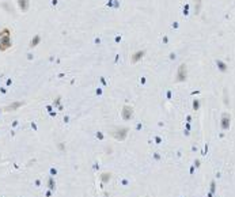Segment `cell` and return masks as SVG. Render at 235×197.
Returning <instances> with one entry per match:
<instances>
[{"label": "cell", "instance_id": "6da1fadb", "mask_svg": "<svg viewBox=\"0 0 235 197\" xmlns=\"http://www.w3.org/2000/svg\"><path fill=\"white\" fill-rule=\"evenodd\" d=\"M11 46V41H10V30L6 29L1 33V49H8Z\"/></svg>", "mask_w": 235, "mask_h": 197}, {"label": "cell", "instance_id": "7a4b0ae2", "mask_svg": "<svg viewBox=\"0 0 235 197\" xmlns=\"http://www.w3.org/2000/svg\"><path fill=\"white\" fill-rule=\"evenodd\" d=\"M133 110L131 106H124V109H122V117L125 118V120H128V118H131V116H132Z\"/></svg>", "mask_w": 235, "mask_h": 197}, {"label": "cell", "instance_id": "3957f363", "mask_svg": "<svg viewBox=\"0 0 235 197\" xmlns=\"http://www.w3.org/2000/svg\"><path fill=\"white\" fill-rule=\"evenodd\" d=\"M185 78H186V67L182 64L178 69V80H185Z\"/></svg>", "mask_w": 235, "mask_h": 197}, {"label": "cell", "instance_id": "277c9868", "mask_svg": "<svg viewBox=\"0 0 235 197\" xmlns=\"http://www.w3.org/2000/svg\"><path fill=\"white\" fill-rule=\"evenodd\" d=\"M228 127H230V116L223 114V118H222V128H223V129H228Z\"/></svg>", "mask_w": 235, "mask_h": 197}, {"label": "cell", "instance_id": "5b68a950", "mask_svg": "<svg viewBox=\"0 0 235 197\" xmlns=\"http://www.w3.org/2000/svg\"><path fill=\"white\" fill-rule=\"evenodd\" d=\"M18 4L22 8V11H26L29 8V0H18Z\"/></svg>", "mask_w": 235, "mask_h": 197}, {"label": "cell", "instance_id": "8992f818", "mask_svg": "<svg viewBox=\"0 0 235 197\" xmlns=\"http://www.w3.org/2000/svg\"><path fill=\"white\" fill-rule=\"evenodd\" d=\"M143 54H144L143 50H141V52H139V53H135V54H133V57H132V61H133V63L137 61L139 59H141V57H143Z\"/></svg>", "mask_w": 235, "mask_h": 197}, {"label": "cell", "instance_id": "52a82bcc", "mask_svg": "<svg viewBox=\"0 0 235 197\" xmlns=\"http://www.w3.org/2000/svg\"><path fill=\"white\" fill-rule=\"evenodd\" d=\"M37 42H40V37H38V35H35L34 38H33V41H31V46H35V44H37Z\"/></svg>", "mask_w": 235, "mask_h": 197}]
</instances>
